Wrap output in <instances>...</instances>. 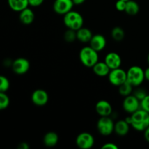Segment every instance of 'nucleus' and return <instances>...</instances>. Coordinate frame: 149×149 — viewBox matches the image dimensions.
<instances>
[{
    "label": "nucleus",
    "instance_id": "nucleus-4",
    "mask_svg": "<svg viewBox=\"0 0 149 149\" xmlns=\"http://www.w3.org/2000/svg\"><path fill=\"white\" fill-rule=\"evenodd\" d=\"M145 80L144 70L138 65H132L127 71V81L133 87H138Z\"/></svg>",
    "mask_w": 149,
    "mask_h": 149
},
{
    "label": "nucleus",
    "instance_id": "nucleus-35",
    "mask_svg": "<svg viewBox=\"0 0 149 149\" xmlns=\"http://www.w3.org/2000/svg\"><path fill=\"white\" fill-rule=\"evenodd\" d=\"M144 75H145V79L149 81V67L144 71Z\"/></svg>",
    "mask_w": 149,
    "mask_h": 149
},
{
    "label": "nucleus",
    "instance_id": "nucleus-31",
    "mask_svg": "<svg viewBox=\"0 0 149 149\" xmlns=\"http://www.w3.org/2000/svg\"><path fill=\"white\" fill-rule=\"evenodd\" d=\"M102 149H118V146L113 143H107L103 145L101 147Z\"/></svg>",
    "mask_w": 149,
    "mask_h": 149
},
{
    "label": "nucleus",
    "instance_id": "nucleus-7",
    "mask_svg": "<svg viewBox=\"0 0 149 149\" xmlns=\"http://www.w3.org/2000/svg\"><path fill=\"white\" fill-rule=\"evenodd\" d=\"M76 144L81 149H90L94 146L95 138L89 132H81L76 138Z\"/></svg>",
    "mask_w": 149,
    "mask_h": 149
},
{
    "label": "nucleus",
    "instance_id": "nucleus-18",
    "mask_svg": "<svg viewBox=\"0 0 149 149\" xmlns=\"http://www.w3.org/2000/svg\"><path fill=\"white\" fill-rule=\"evenodd\" d=\"M130 125L126 120H119L114 125V132L119 136L127 135L130 131Z\"/></svg>",
    "mask_w": 149,
    "mask_h": 149
},
{
    "label": "nucleus",
    "instance_id": "nucleus-26",
    "mask_svg": "<svg viewBox=\"0 0 149 149\" xmlns=\"http://www.w3.org/2000/svg\"><path fill=\"white\" fill-rule=\"evenodd\" d=\"M10 83L6 77L0 75V92L6 93L10 89Z\"/></svg>",
    "mask_w": 149,
    "mask_h": 149
},
{
    "label": "nucleus",
    "instance_id": "nucleus-28",
    "mask_svg": "<svg viewBox=\"0 0 149 149\" xmlns=\"http://www.w3.org/2000/svg\"><path fill=\"white\" fill-rule=\"evenodd\" d=\"M141 109L149 113V95H147L142 100H141Z\"/></svg>",
    "mask_w": 149,
    "mask_h": 149
},
{
    "label": "nucleus",
    "instance_id": "nucleus-19",
    "mask_svg": "<svg viewBox=\"0 0 149 149\" xmlns=\"http://www.w3.org/2000/svg\"><path fill=\"white\" fill-rule=\"evenodd\" d=\"M93 36V32L87 28L81 27L77 31V39L82 43L90 42Z\"/></svg>",
    "mask_w": 149,
    "mask_h": 149
},
{
    "label": "nucleus",
    "instance_id": "nucleus-37",
    "mask_svg": "<svg viewBox=\"0 0 149 149\" xmlns=\"http://www.w3.org/2000/svg\"><path fill=\"white\" fill-rule=\"evenodd\" d=\"M123 1H129V0H123Z\"/></svg>",
    "mask_w": 149,
    "mask_h": 149
},
{
    "label": "nucleus",
    "instance_id": "nucleus-12",
    "mask_svg": "<svg viewBox=\"0 0 149 149\" xmlns=\"http://www.w3.org/2000/svg\"><path fill=\"white\" fill-rule=\"evenodd\" d=\"M104 62L107 64L111 70L120 68L122 65V58L118 53L115 52H109L105 57Z\"/></svg>",
    "mask_w": 149,
    "mask_h": 149
},
{
    "label": "nucleus",
    "instance_id": "nucleus-22",
    "mask_svg": "<svg viewBox=\"0 0 149 149\" xmlns=\"http://www.w3.org/2000/svg\"><path fill=\"white\" fill-rule=\"evenodd\" d=\"M133 86L129 81H126L123 84H121L120 86H119V95L123 96V97H126V96L130 95L132 93V89H133Z\"/></svg>",
    "mask_w": 149,
    "mask_h": 149
},
{
    "label": "nucleus",
    "instance_id": "nucleus-25",
    "mask_svg": "<svg viewBox=\"0 0 149 149\" xmlns=\"http://www.w3.org/2000/svg\"><path fill=\"white\" fill-rule=\"evenodd\" d=\"M63 38L65 42H68V43L74 42L77 39V31L68 29V30L64 33Z\"/></svg>",
    "mask_w": 149,
    "mask_h": 149
},
{
    "label": "nucleus",
    "instance_id": "nucleus-27",
    "mask_svg": "<svg viewBox=\"0 0 149 149\" xmlns=\"http://www.w3.org/2000/svg\"><path fill=\"white\" fill-rule=\"evenodd\" d=\"M133 95L135 96V97H137V98L138 99V100H140V101H141V100H142L143 99L144 97H145L148 94H147L145 90H143V89L139 88V89H138V90H136L135 92H134Z\"/></svg>",
    "mask_w": 149,
    "mask_h": 149
},
{
    "label": "nucleus",
    "instance_id": "nucleus-2",
    "mask_svg": "<svg viewBox=\"0 0 149 149\" xmlns=\"http://www.w3.org/2000/svg\"><path fill=\"white\" fill-rule=\"evenodd\" d=\"M79 59L84 66L93 68V65L99 61L98 52L95 50L90 45L84 47L79 52Z\"/></svg>",
    "mask_w": 149,
    "mask_h": 149
},
{
    "label": "nucleus",
    "instance_id": "nucleus-32",
    "mask_svg": "<svg viewBox=\"0 0 149 149\" xmlns=\"http://www.w3.org/2000/svg\"><path fill=\"white\" fill-rule=\"evenodd\" d=\"M144 138H145L146 141L149 143V127L144 130Z\"/></svg>",
    "mask_w": 149,
    "mask_h": 149
},
{
    "label": "nucleus",
    "instance_id": "nucleus-14",
    "mask_svg": "<svg viewBox=\"0 0 149 149\" xmlns=\"http://www.w3.org/2000/svg\"><path fill=\"white\" fill-rule=\"evenodd\" d=\"M89 43L92 48L99 52L105 49L107 42H106V37L103 35L98 33V34L93 35Z\"/></svg>",
    "mask_w": 149,
    "mask_h": 149
},
{
    "label": "nucleus",
    "instance_id": "nucleus-13",
    "mask_svg": "<svg viewBox=\"0 0 149 149\" xmlns=\"http://www.w3.org/2000/svg\"><path fill=\"white\" fill-rule=\"evenodd\" d=\"M95 111L100 116H110L113 111V109L111 104L109 101L100 100L96 103Z\"/></svg>",
    "mask_w": 149,
    "mask_h": 149
},
{
    "label": "nucleus",
    "instance_id": "nucleus-10",
    "mask_svg": "<svg viewBox=\"0 0 149 149\" xmlns=\"http://www.w3.org/2000/svg\"><path fill=\"white\" fill-rule=\"evenodd\" d=\"M74 6L72 0H55L53 3V10L57 14L65 15L72 10Z\"/></svg>",
    "mask_w": 149,
    "mask_h": 149
},
{
    "label": "nucleus",
    "instance_id": "nucleus-33",
    "mask_svg": "<svg viewBox=\"0 0 149 149\" xmlns=\"http://www.w3.org/2000/svg\"><path fill=\"white\" fill-rule=\"evenodd\" d=\"M18 148L20 149H29V146L28 145L27 143H21L18 146Z\"/></svg>",
    "mask_w": 149,
    "mask_h": 149
},
{
    "label": "nucleus",
    "instance_id": "nucleus-5",
    "mask_svg": "<svg viewBox=\"0 0 149 149\" xmlns=\"http://www.w3.org/2000/svg\"><path fill=\"white\" fill-rule=\"evenodd\" d=\"M114 125L110 116H100L97 122V131L103 136H109L114 132Z\"/></svg>",
    "mask_w": 149,
    "mask_h": 149
},
{
    "label": "nucleus",
    "instance_id": "nucleus-11",
    "mask_svg": "<svg viewBox=\"0 0 149 149\" xmlns=\"http://www.w3.org/2000/svg\"><path fill=\"white\" fill-rule=\"evenodd\" d=\"M49 100V95L47 91L42 89H37L34 90L31 95V101L37 106H43L47 103Z\"/></svg>",
    "mask_w": 149,
    "mask_h": 149
},
{
    "label": "nucleus",
    "instance_id": "nucleus-6",
    "mask_svg": "<svg viewBox=\"0 0 149 149\" xmlns=\"http://www.w3.org/2000/svg\"><path fill=\"white\" fill-rule=\"evenodd\" d=\"M108 77L111 84L119 87L127 81V71L121 68H115L111 70Z\"/></svg>",
    "mask_w": 149,
    "mask_h": 149
},
{
    "label": "nucleus",
    "instance_id": "nucleus-8",
    "mask_svg": "<svg viewBox=\"0 0 149 149\" xmlns=\"http://www.w3.org/2000/svg\"><path fill=\"white\" fill-rule=\"evenodd\" d=\"M122 106L127 113L132 114L141 109V101L134 95H130L125 97Z\"/></svg>",
    "mask_w": 149,
    "mask_h": 149
},
{
    "label": "nucleus",
    "instance_id": "nucleus-30",
    "mask_svg": "<svg viewBox=\"0 0 149 149\" xmlns=\"http://www.w3.org/2000/svg\"><path fill=\"white\" fill-rule=\"evenodd\" d=\"M45 0H29V6L33 7H37L42 5Z\"/></svg>",
    "mask_w": 149,
    "mask_h": 149
},
{
    "label": "nucleus",
    "instance_id": "nucleus-15",
    "mask_svg": "<svg viewBox=\"0 0 149 149\" xmlns=\"http://www.w3.org/2000/svg\"><path fill=\"white\" fill-rule=\"evenodd\" d=\"M20 21L24 25H30L34 21L35 13L29 7L20 12L19 15Z\"/></svg>",
    "mask_w": 149,
    "mask_h": 149
},
{
    "label": "nucleus",
    "instance_id": "nucleus-23",
    "mask_svg": "<svg viewBox=\"0 0 149 149\" xmlns=\"http://www.w3.org/2000/svg\"><path fill=\"white\" fill-rule=\"evenodd\" d=\"M125 33L124 29L120 26H116L111 31V36L113 39L116 42H121L124 39Z\"/></svg>",
    "mask_w": 149,
    "mask_h": 149
},
{
    "label": "nucleus",
    "instance_id": "nucleus-1",
    "mask_svg": "<svg viewBox=\"0 0 149 149\" xmlns=\"http://www.w3.org/2000/svg\"><path fill=\"white\" fill-rule=\"evenodd\" d=\"M125 120L135 130L144 131L149 127V113L142 109H140L132 113L130 116L127 117Z\"/></svg>",
    "mask_w": 149,
    "mask_h": 149
},
{
    "label": "nucleus",
    "instance_id": "nucleus-21",
    "mask_svg": "<svg viewBox=\"0 0 149 149\" xmlns=\"http://www.w3.org/2000/svg\"><path fill=\"white\" fill-rule=\"evenodd\" d=\"M140 11V6L137 1L134 0H129L127 1L126 8L125 12L127 15L131 16L136 15Z\"/></svg>",
    "mask_w": 149,
    "mask_h": 149
},
{
    "label": "nucleus",
    "instance_id": "nucleus-36",
    "mask_svg": "<svg viewBox=\"0 0 149 149\" xmlns=\"http://www.w3.org/2000/svg\"><path fill=\"white\" fill-rule=\"evenodd\" d=\"M147 59H148V64H149V54H148V58H147Z\"/></svg>",
    "mask_w": 149,
    "mask_h": 149
},
{
    "label": "nucleus",
    "instance_id": "nucleus-20",
    "mask_svg": "<svg viewBox=\"0 0 149 149\" xmlns=\"http://www.w3.org/2000/svg\"><path fill=\"white\" fill-rule=\"evenodd\" d=\"M59 136L55 132H48L44 136L43 143L46 146L54 147L58 144Z\"/></svg>",
    "mask_w": 149,
    "mask_h": 149
},
{
    "label": "nucleus",
    "instance_id": "nucleus-24",
    "mask_svg": "<svg viewBox=\"0 0 149 149\" xmlns=\"http://www.w3.org/2000/svg\"><path fill=\"white\" fill-rule=\"evenodd\" d=\"M10 97L6 94V93L0 92V111L7 109L10 106Z\"/></svg>",
    "mask_w": 149,
    "mask_h": 149
},
{
    "label": "nucleus",
    "instance_id": "nucleus-34",
    "mask_svg": "<svg viewBox=\"0 0 149 149\" xmlns=\"http://www.w3.org/2000/svg\"><path fill=\"white\" fill-rule=\"evenodd\" d=\"M74 5H81L83 3L85 2L86 0H72Z\"/></svg>",
    "mask_w": 149,
    "mask_h": 149
},
{
    "label": "nucleus",
    "instance_id": "nucleus-29",
    "mask_svg": "<svg viewBox=\"0 0 149 149\" xmlns=\"http://www.w3.org/2000/svg\"><path fill=\"white\" fill-rule=\"evenodd\" d=\"M127 1H123V0H117L115 4L116 9L119 12H125V8H126Z\"/></svg>",
    "mask_w": 149,
    "mask_h": 149
},
{
    "label": "nucleus",
    "instance_id": "nucleus-16",
    "mask_svg": "<svg viewBox=\"0 0 149 149\" xmlns=\"http://www.w3.org/2000/svg\"><path fill=\"white\" fill-rule=\"evenodd\" d=\"M93 72H94V74H95V75L100 77L108 76L111 71L110 68L108 66L107 64H106L104 61H103V62H100V61H98L97 63H96L93 66Z\"/></svg>",
    "mask_w": 149,
    "mask_h": 149
},
{
    "label": "nucleus",
    "instance_id": "nucleus-3",
    "mask_svg": "<svg viewBox=\"0 0 149 149\" xmlns=\"http://www.w3.org/2000/svg\"><path fill=\"white\" fill-rule=\"evenodd\" d=\"M63 23L68 29L77 31L83 27L84 19L79 13L71 10L63 15Z\"/></svg>",
    "mask_w": 149,
    "mask_h": 149
},
{
    "label": "nucleus",
    "instance_id": "nucleus-9",
    "mask_svg": "<svg viewBox=\"0 0 149 149\" xmlns=\"http://www.w3.org/2000/svg\"><path fill=\"white\" fill-rule=\"evenodd\" d=\"M12 69L17 75H23L30 69V62L24 58H18L12 63Z\"/></svg>",
    "mask_w": 149,
    "mask_h": 149
},
{
    "label": "nucleus",
    "instance_id": "nucleus-17",
    "mask_svg": "<svg viewBox=\"0 0 149 149\" xmlns=\"http://www.w3.org/2000/svg\"><path fill=\"white\" fill-rule=\"evenodd\" d=\"M7 3L12 10L18 13L29 6V0H7Z\"/></svg>",
    "mask_w": 149,
    "mask_h": 149
}]
</instances>
